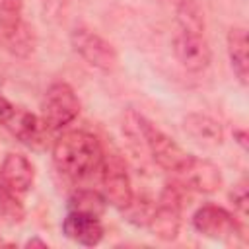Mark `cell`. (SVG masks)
<instances>
[{
	"label": "cell",
	"instance_id": "cell-17",
	"mask_svg": "<svg viewBox=\"0 0 249 249\" xmlns=\"http://www.w3.org/2000/svg\"><path fill=\"white\" fill-rule=\"evenodd\" d=\"M175 21L177 27L187 29H206L204 12L196 0H177L175 4Z\"/></svg>",
	"mask_w": 249,
	"mask_h": 249
},
{
	"label": "cell",
	"instance_id": "cell-8",
	"mask_svg": "<svg viewBox=\"0 0 249 249\" xmlns=\"http://www.w3.org/2000/svg\"><path fill=\"white\" fill-rule=\"evenodd\" d=\"M175 173V183L187 191L195 193H214L222 187V171L220 167L204 158L189 154L185 161L171 171Z\"/></svg>",
	"mask_w": 249,
	"mask_h": 249
},
{
	"label": "cell",
	"instance_id": "cell-10",
	"mask_svg": "<svg viewBox=\"0 0 249 249\" xmlns=\"http://www.w3.org/2000/svg\"><path fill=\"white\" fill-rule=\"evenodd\" d=\"M33 181H35L33 163L23 154L10 152L4 158L2 167H0V183L6 189H10V191H14L16 195L21 196L33 187Z\"/></svg>",
	"mask_w": 249,
	"mask_h": 249
},
{
	"label": "cell",
	"instance_id": "cell-13",
	"mask_svg": "<svg viewBox=\"0 0 249 249\" xmlns=\"http://www.w3.org/2000/svg\"><path fill=\"white\" fill-rule=\"evenodd\" d=\"M185 130L198 140L200 144H210V146H218L224 140V130L220 126V123L208 115L202 113H191L185 117Z\"/></svg>",
	"mask_w": 249,
	"mask_h": 249
},
{
	"label": "cell",
	"instance_id": "cell-7",
	"mask_svg": "<svg viewBox=\"0 0 249 249\" xmlns=\"http://www.w3.org/2000/svg\"><path fill=\"white\" fill-rule=\"evenodd\" d=\"M173 54L185 70L202 72L212 58L206 29L177 27V33L173 37Z\"/></svg>",
	"mask_w": 249,
	"mask_h": 249
},
{
	"label": "cell",
	"instance_id": "cell-9",
	"mask_svg": "<svg viewBox=\"0 0 249 249\" xmlns=\"http://www.w3.org/2000/svg\"><path fill=\"white\" fill-rule=\"evenodd\" d=\"M193 228L210 237V239H231V237H245L243 233V222L237 220L235 214L228 212L222 206L216 204H204L193 214Z\"/></svg>",
	"mask_w": 249,
	"mask_h": 249
},
{
	"label": "cell",
	"instance_id": "cell-14",
	"mask_svg": "<svg viewBox=\"0 0 249 249\" xmlns=\"http://www.w3.org/2000/svg\"><path fill=\"white\" fill-rule=\"evenodd\" d=\"M228 56L231 68L241 84H247L249 76V56H247V31L245 27H231L228 31Z\"/></svg>",
	"mask_w": 249,
	"mask_h": 249
},
{
	"label": "cell",
	"instance_id": "cell-4",
	"mask_svg": "<svg viewBox=\"0 0 249 249\" xmlns=\"http://www.w3.org/2000/svg\"><path fill=\"white\" fill-rule=\"evenodd\" d=\"M80 115V99L72 86L66 82H54L47 88L41 101V119L49 130H58L70 124Z\"/></svg>",
	"mask_w": 249,
	"mask_h": 249
},
{
	"label": "cell",
	"instance_id": "cell-3",
	"mask_svg": "<svg viewBox=\"0 0 249 249\" xmlns=\"http://www.w3.org/2000/svg\"><path fill=\"white\" fill-rule=\"evenodd\" d=\"M183 212V187L177 183H167L160 195L156 208L150 212L148 228L161 241H173L181 230Z\"/></svg>",
	"mask_w": 249,
	"mask_h": 249
},
{
	"label": "cell",
	"instance_id": "cell-5",
	"mask_svg": "<svg viewBox=\"0 0 249 249\" xmlns=\"http://www.w3.org/2000/svg\"><path fill=\"white\" fill-rule=\"evenodd\" d=\"M101 185L105 198L119 210H126L134 200L130 175L126 171V163L119 152H105L101 161Z\"/></svg>",
	"mask_w": 249,
	"mask_h": 249
},
{
	"label": "cell",
	"instance_id": "cell-11",
	"mask_svg": "<svg viewBox=\"0 0 249 249\" xmlns=\"http://www.w3.org/2000/svg\"><path fill=\"white\" fill-rule=\"evenodd\" d=\"M62 233L80 245L93 247L103 239V226L97 216L68 210L66 218L62 220Z\"/></svg>",
	"mask_w": 249,
	"mask_h": 249
},
{
	"label": "cell",
	"instance_id": "cell-21",
	"mask_svg": "<svg viewBox=\"0 0 249 249\" xmlns=\"http://www.w3.org/2000/svg\"><path fill=\"white\" fill-rule=\"evenodd\" d=\"M41 8L47 19L51 21H64L68 8H70V0H41Z\"/></svg>",
	"mask_w": 249,
	"mask_h": 249
},
{
	"label": "cell",
	"instance_id": "cell-24",
	"mask_svg": "<svg viewBox=\"0 0 249 249\" xmlns=\"http://www.w3.org/2000/svg\"><path fill=\"white\" fill-rule=\"evenodd\" d=\"M35 245H39V247H47V241H41V239L33 237V239H29V241L25 243V247H35Z\"/></svg>",
	"mask_w": 249,
	"mask_h": 249
},
{
	"label": "cell",
	"instance_id": "cell-22",
	"mask_svg": "<svg viewBox=\"0 0 249 249\" xmlns=\"http://www.w3.org/2000/svg\"><path fill=\"white\" fill-rule=\"evenodd\" d=\"M14 113H16V107L4 95H0V124H6L14 117Z\"/></svg>",
	"mask_w": 249,
	"mask_h": 249
},
{
	"label": "cell",
	"instance_id": "cell-2",
	"mask_svg": "<svg viewBox=\"0 0 249 249\" xmlns=\"http://www.w3.org/2000/svg\"><path fill=\"white\" fill-rule=\"evenodd\" d=\"M130 117L134 119V128L136 134L142 138L150 158L154 160L156 165H160L165 171H175L185 158L189 156L171 136H167L163 130H160L156 124H152L148 119H144L138 113H130Z\"/></svg>",
	"mask_w": 249,
	"mask_h": 249
},
{
	"label": "cell",
	"instance_id": "cell-16",
	"mask_svg": "<svg viewBox=\"0 0 249 249\" xmlns=\"http://www.w3.org/2000/svg\"><path fill=\"white\" fill-rule=\"evenodd\" d=\"M23 0H0V35L12 37L23 25Z\"/></svg>",
	"mask_w": 249,
	"mask_h": 249
},
{
	"label": "cell",
	"instance_id": "cell-12",
	"mask_svg": "<svg viewBox=\"0 0 249 249\" xmlns=\"http://www.w3.org/2000/svg\"><path fill=\"white\" fill-rule=\"evenodd\" d=\"M6 126L12 130L16 138H19L23 144L33 146V148H39L45 144V132L49 130L43 119L35 117L29 111H18V109L14 117L6 123Z\"/></svg>",
	"mask_w": 249,
	"mask_h": 249
},
{
	"label": "cell",
	"instance_id": "cell-1",
	"mask_svg": "<svg viewBox=\"0 0 249 249\" xmlns=\"http://www.w3.org/2000/svg\"><path fill=\"white\" fill-rule=\"evenodd\" d=\"M103 154L99 138L88 130H68L53 146L54 167L72 181H84L99 173Z\"/></svg>",
	"mask_w": 249,
	"mask_h": 249
},
{
	"label": "cell",
	"instance_id": "cell-6",
	"mask_svg": "<svg viewBox=\"0 0 249 249\" xmlns=\"http://www.w3.org/2000/svg\"><path fill=\"white\" fill-rule=\"evenodd\" d=\"M70 45L89 66L101 72H113L119 66V54L115 47L93 29L76 27L70 33Z\"/></svg>",
	"mask_w": 249,
	"mask_h": 249
},
{
	"label": "cell",
	"instance_id": "cell-19",
	"mask_svg": "<svg viewBox=\"0 0 249 249\" xmlns=\"http://www.w3.org/2000/svg\"><path fill=\"white\" fill-rule=\"evenodd\" d=\"M6 47L16 54V56H27L31 54L33 47H35V35H33V27H29L27 23L21 25L19 31H16L12 37L4 39Z\"/></svg>",
	"mask_w": 249,
	"mask_h": 249
},
{
	"label": "cell",
	"instance_id": "cell-20",
	"mask_svg": "<svg viewBox=\"0 0 249 249\" xmlns=\"http://www.w3.org/2000/svg\"><path fill=\"white\" fill-rule=\"evenodd\" d=\"M230 198H231V204H233L235 212L239 214L237 218L243 222L247 218V200H249V196H247V179L245 177L237 185H233V189L230 193Z\"/></svg>",
	"mask_w": 249,
	"mask_h": 249
},
{
	"label": "cell",
	"instance_id": "cell-23",
	"mask_svg": "<svg viewBox=\"0 0 249 249\" xmlns=\"http://www.w3.org/2000/svg\"><path fill=\"white\" fill-rule=\"evenodd\" d=\"M233 136L237 138V142H239V144H241V148L245 150V148H247V132L241 128V130H235V132H233Z\"/></svg>",
	"mask_w": 249,
	"mask_h": 249
},
{
	"label": "cell",
	"instance_id": "cell-18",
	"mask_svg": "<svg viewBox=\"0 0 249 249\" xmlns=\"http://www.w3.org/2000/svg\"><path fill=\"white\" fill-rule=\"evenodd\" d=\"M0 214L12 224H19L25 218V206L19 200V195L6 189L2 183H0Z\"/></svg>",
	"mask_w": 249,
	"mask_h": 249
},
{
	"label": "cell",
	"instance_id": "cell-15",
	"mask_svg": "<svg viewBox=\"0 0 249 249\" xmlns=\"http://www.w3.org/2000/svg\"><path fill=\"white\" fill-rule=\"evenodd\" d=\"M105 206H107V198L93 189H78L68 198V210L97 216V218L105 212Z\"/></svg>",
	"mask_w": 249,
	"mask_h": 249
}]
</instances>
